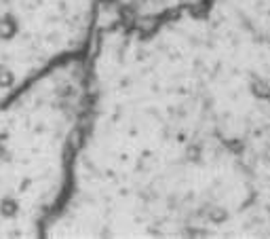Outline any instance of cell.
Listing matches in <instances>:
<instances>
[{
	"mask_svg": "<svg viewBox=\"0 0 270 239\" xmlns=\"http://www.w3.org/2000/svg\"><path fill=\"white\" fill-rule=\"evenodd\" d=\"M87 81L78 231L270 237V0L154 26L101 5Z\"/></svg>",
	"mask_w": 270,
	"mask_h": 239,
	"instance_id": "obj_1",
	"label": "cell"
},
{
	"mask_svg": "<svg viewBox=\"0 0 270 239\" xmlns=\"http://www.w3.org/2000/svg\"><path fill=\"white\" fill-rule=\"evenodd\" d=\"M207 3L209 0H103V7L129 26H154Z\"/></svg>",
	"mask_w": 270,
	"mask_h": 239,
	"instance_id": "obj_2",
	"label": "cell"
}]
</instances>
